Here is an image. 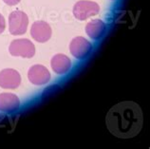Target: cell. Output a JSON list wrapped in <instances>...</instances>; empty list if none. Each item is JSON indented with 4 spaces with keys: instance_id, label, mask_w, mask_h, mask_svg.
Here are the masks:
<instances>
[{
    "instance_id": "obj_1",
    "label": "cell",
    "mask_w": 150,
    "mask_h": 149,
    "mask_svg": "<svg viewBox=\"0 0 150 149\" xmlns=\"http://www.w3.org/2000/svg\"><path fill=\"white\" fill-rule=\"evenodd\" d=\"M105 124L108 131L117 138L131 139L143 128V111L134 102H122L109 109L105 116Z\"/></svg>"
},
{
    "instance_id": "obj_2",
    "label": "cell",
    "mask_w": 150,
    "mask_h": 149,
    "mask_svg": "<svg viewBox=\"0 0 150 149\" xmlns=\"http://www.w3.org/2000/svg\"><path fill=\"white\" fill-rule=\"evenodd\" d=\"M29 25V17L21 11H14L9 15V30L13 35L24 34Z\"/></svg>"
},
{
    "instance_id": "obj_3",
    "label": "cell",
    "mask_w": 150,
    "mask_h": 149,
    "mask_svg": "<svg viewBox=\"0 0 150 149\" xmlns=\"http://www.w3.org/2000/svg\"><path fill=\"white\" fill-rule=\"evenodd\" d=\"M100 6L96 2L89 0H81L73 7V15L78 20L84 21L99 13Z\"/></svg>"
},
{
    "instance_id": "obj_4",
    "label": "cell",
    "mask_w": 150,
    "mask_h": 149,
    "mask_svg": "<svg viewBox=\"0 0 150 149\" xmlns=\"http://www.w3.org/2000/svg\"><path fill=\"white\" fill-rule=\"evenodd\" d=\"M10 53L13 56L31 58L35 54V47L33 43L28 39H16L10 45Z\"/></svg>"
},
{
    "instance_id": "obj_5",
    "label": "cell",
    "mask_w": 150,
    "mask_h": 149,
    "mask_svg": "<svg viewBox=\"0 0 150 149\" xmlns=\"http://www.w3.org/2000/svg\"><path fill=\"white\" fill-rule=\"evenodd\" d=\"M92 46L88 40L82 36L75 37L69 45V50L77 59H84L91 52Z\"/></svg>"
},
{
    "instance_id": "obj_6",
    "label": "cell",
    "mask_w": 150,
    "mask_h": 149,
    "mask_svg": "<svg viewBox=\"0 0 150 149\" xmlns=\"http://www.w3.org/2000/svg\"><path fill=\"white\" fill-rule=\"evenodd\" d=\"M21 84V76L17 70L5 68L0 71V87L5 89H15Z\"/></svg>"
},
{
    "instance_id": "obj_7",
    "label": "cell",
    "mask_w": 150,
    "mask_h": 149,
    "mask_svg": "<svg viewBox=\"0 0 150 149\" xmlns=\"http://www.w3.org/2000/svg\"><path fill=\"white\" fill-rule=\"evenodd\" d=\"M28 78L31 84L35 85H43L50 80V73L46 66L42 65H34L29 69Z\"/></svg>"
},
{
    "instance_id": "obj_8",
    "label": "cell",
    "mask_w": 150,
    "mask_h": 149,
    "mask_svg": "<svg viewBox=\"0 0 150 149\" xmlns=\"http://www.w3.org/2000/svg\"><path fill=\"white\" fill-rule=\"evenodd\" d=\"M51 28L45 21L34 22L30 28V35L35 41L39 43H45L51 37Z\"/></svg>"
},
{
    "instance_id": "obj_9",
    "label": "cell",
    "mask_w": 150,
    "mask_h": 149,
    "mask_svg": "<svg viewBox=\"0 0 150 149\" xmlns=\"http://www.w3.org/2000/svg\"><path fill=\"white\" fill-rule=\"evenodd\" d=\"M20 107V100L13 93L4 92L0 94V111L13 112Z\"/></svg>"
},
{
    "instance_id": "obj_10",
    "label": "cell",
    "mask_w": 150,
    "mask_h": 149,
    "mask_svg": "<svg viewBox=\"0 0 150 149\" xmlns=\"http://www.w3.org/2000/svg\"><path fill=\"white\" fill-rule=\"evenodd\" d=\"M50 66L56 74H65L71 68V61L65 54H56L51 58Z\"/></svg>"
},
{
    "instance_id": "obj_11",
    "label": "cell",
    "mask_w": 150,
    "mask_h": 149,
    "mask_svg": "<svg viewBox=\"0 0 150 149\" xmlns=\"http://www.w3.org/2000/svg\"><path fill=\"white\" fill-rule=\"evenodd\" d=\"M105 31V24L100 19H94L88 22L86 27V32L93 40L100 39Z\"/></svg>"
},
{
    "instance_id": "obj_12",
    "label": "cell",
    "mask_w": 150,
    "mask_h": 149,
    "mask_svg": "<svg viewBox=\"0 0 150 149\" xmlns=\"http://www.w3.org/2000/svg\"><path fill=\"white\" fill-rule=\"evenodd\" d=\"M6 28V21L3 15L0 13V34H1Z\"/></svg>"
},
{
    "instance_id": "obj_13",
    "label": "cell",
    "mask_w": 150,
    "mask_h": 149,
    "mask_svg": "<svg viewBox=\"0 0 150 149\" xmlns=\"http://www.w3.org/2000/svg\"><path fill=\"white\" fill-rule=\"evenodd\" d=\"M3 1L9 6H14V5H17L21 0H3Z\"/></svg>"
}]
</instances>
